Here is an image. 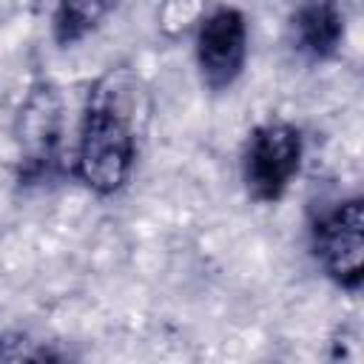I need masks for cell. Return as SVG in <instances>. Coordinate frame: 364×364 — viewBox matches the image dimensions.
Here are the masks:
<instances>
[{
  "instance_id": "1",
  "label": "cell",
  "mask_w": 364,
  "mask_h": 364,
  "mask_svg": "<svg viewBox=\"0 0 364 364\" xmlns=\"http://www.w3.org/2000/svg\"><path fill=\"white\" fill-rule=\"evenodd\" d=\"M136 159V94L122 74L102 77L88 94V105L80 125L74 173L100 193H117Z\"/></svg>"
},
{
  "instance_id": "2",
  "label": "cell",
  "mask_w": 364,
  "mask_h": 364,
  "mask_svg": "<svg viewBox=\"0 0 364 364\" xmlns=\"http://www.w3.org/2000/svg\"><path fill=\"white\" fill-rule=\"evenodd\" d=\"M304 156L301 131L290 122L270 119L247 134L242 151V179L256 202H279L296 179Z\"/></svg>"
},
{
  "instance_id": "3",
  "label": "cell",
  "mask_w": 364,
  "mask_h": 364,
  "mask_svg": "<svg viewBox=\"0 0 364 364\" xmlns=\"http://www.w3.org/2000/svg\"><path fill=\"white\" fill-rule=\"evenodd\" d=\"M313 253L321 270L344 290H358L364 279V210L361 199L336 202L313 222Z\"/></svg>"
},
{
  "instance_id": "4",
  "label": "cell",
  "mask_w": 364,
  "mask_h": 364,
  "mask_svg": "<svg viewBox=\"0 0 364 364\" xmlns=\"http://www.w3.org/2000/svg\"><path fill=\"white\" fill-rule=\"evenodd\" d=\"M196 68L202 82L213 91L230 88L247 60V23L239 9L222 6L210 11L196 28Z\"/></svg>"
},
{
  "instance_id": "5",
  "label": "cell",
  "mask_w": 364,
  "mask_h": 364,
  "mask_svg": "<svg viewBox=\"0 0 364 364\" xmlns=\"http://www.w3.org/2000/svg\"><path fill=\"white\" fill-rule=\"evenodd\" d=\"M293 43L313 60H327L338 51L347 34L344 0H304L293 14Z\"/></svg>"
},
{
  "instance_id": "6",
  "label": "cell",
  "mask_w": 364,
  "mask_h": 364,
  "mask_svg": "<svg viewBox=\"0 0 364 364\" xmlns=\"http://www.w3.org/2000/svg\"><path fill=\"white\" fill-rule=\"evenodd\" d=\"M20 114H23L20 142H23L26 165L31 171H43L46 165L54 162V154L60 145V100L54 88L48 85L34 88Z\"/></svg>"
},
{
  "instance_id": "7",
  "label": "cell",
  "mask_w": 364,
  "mask_h": 364,
  "mask_svg": "<svg viewBox=\"0 0 364 364\" xmlns=\"http://www.w3.org/2000/svg\"><path fill=\"white\" fill-rule=\"evenodd\" d=\"M117 0H57L54 6V40L60 46H74L91 34Z\"/></svg>"
}]
</instances>
